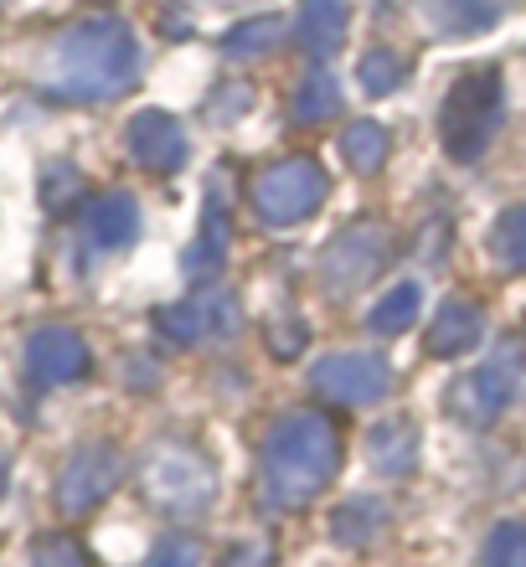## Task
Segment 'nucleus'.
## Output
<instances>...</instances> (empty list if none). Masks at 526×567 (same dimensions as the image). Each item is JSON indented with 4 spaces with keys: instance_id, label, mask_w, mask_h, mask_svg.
Here are the masks:
<instances>
[{
    "instance_id": "obj_1",
    "label": "nucleus",
    "mask_w": 526,
    "mask_h": 567,
    "mask_svg": "<svg viewBox=\"0 0 526 567\" xmlns=\"http://www.w3.org/2000/svg\"><path fill=\"white\" fill-rule=\"evenodd\" d=\"M331 464H336V439H331V429L320 419H310V413L289 419L285 429H279V439L269 444L274 485H279V495H295V501L316 491Z\"/></svg>"
},
{
    "instance_id": "obj_2",
    "label": "nucleus",
    "mask_w": 526,
    "mask_h": 567,
    "mask_svg": "<svg viewBox=\"0 0 526 567\" xmlns=\"http://www.w3.org/2000/svg\"><path fill=\"white\" fill-rule=\"evenodd\" d=\"M130 68H135V47L124 31H78L68 42V78H73V93H114L120 83H130Z\"/></svg>"
},
{
    "instance_id": "obj_3",
    "label": "nucleus",
    "mask_w": 526,
    "mask_h": 567,
    "mask_svg": "<svg viewBox=\"0 0 526 567\" xmlns=\"http://www.w3.org/2000/svg\"><path fill=\"white\" fill-rule=\"evenodd\" d=\"M496 109H501V83L496 73H470L454 83L450 104H444V140H450L454 155H475L496 124Z\"/></svg>"
},
{
    "instance_id": "obj_4",
    "label": "nucleus",
    "mask_w": 526,
    "mask_h": 567,
    "mask_svg": "<svg viewBox=\"0 0 526 567\" xmlns=\"http://www.w3.org/2000/svg\"><path fill=\"white\" fill-rule=\"evenodd\" d=\"M254 202H258V212H264L269 223H300V217H310L316 202H320V171L310 161L274 165V171L258 176Z\"/></svg>"
},
{
    "instance_id": "obj_5",
    "label": "nucleus",
    "mask_w": 526,
    "mask_h": 567,
    "mask_svg": "<svg viewBox=\"0 0 526 567\" xmlns=\"http://www.w3.org/2000/svg\"><path fill=\"white\" fill-rule=\"evenodd\" d=\"M151 485H155V495H161V501L186 506V501H202V495H207L212 475L196 460H186V454H161V460L151 464Z\"/></svg>"
},
{
    "instance_id": "obj_6",
    "label": "nucleus",
    "mask_w": 526,
    "mask_h": 567,
    "mask_svg": "<svg viewBox=\"0 0 526 567\" xmlns=\"http://www.w3.org/2000/svg\"><path fill=\"white\" fill-rule=\"evenodd\" d=\"M316 382L326 392H336V398H377V392H388V372H382L377 361H361V357L326 361V372H320Z\"/></svg>"
},
{
    "instance_id": "obj_7",
    "label": "nucleus",
    "mask_w": 526,
    "mask_h": 567,
    "mask_svg": "<svg viewBox=\"0 0 526 567\" xmlns=\"http://www.w3.org/2000/svg\"><path fill=\"white\" fill-rule=\"evenodd\" d=\"M83 361H89V351H83L78 336H68V330H42V336L31 341V367H37L42 382H62V377H73Z\"/></svg>"
},
{
    "instance_id": "obj_8",
    "label": "nucleus",
    "mask_w": 526,
    "mask_h": 567,
    "mask_svg": "<svg viewBox=\"0 0 526 567\" xmlns=\"http://www.w3.org/2000/svg\"><path fill=\"white\" fill-rule=\"evenodd\" d=\"M130 150H135L145 165H176L186 140H181V130L166 114H140L135 130H130Z\"/></svg>"
},
{
    "instance_id": "obj_9",
    "label": "nucleus",
    "mask_w": 526,
    "mask_h": 567,
    "mask_svg": "<svg viewBox=\"0 0 526 567\" xmlns=\"http://www.w3.org/2000/svg\"><path fill=\"white\" fill-rule=\"evenodd\" d=\"M506 11V0H429V16H434L439 31H481L491 27L496 16Z\"/></svg>"
},
{
    "instance_id": "obj_10",
    "label": "nucleus",
    "mask_w": 526,
    "mask_h": 567,
    "mask_svg": "<svg viewBox=\"0 0 526 567\" xmlns=\"http://www.w3.org/2000/svg\"><path fill=\"white\" fill-rule=\"evenodd\" d=\"M475 336H481V310L475 305H450V310L439 315L434 336H429V351H439V357H460L465 346H475Z\"/></svg>"
},
{
    "instance_id": "obj_11",
    "label": "nucleus",
    "mask_w": 526,
    "mask_h": 567,
    "mask_svg": "<svg viewBox=\"0 0 526 567\" xmlns=\"http://www.w3.org/2000/svg\"><path fill=\"white\" fill-rule=\"evenodd\" d=\"M89 233L99 248H120V243L135 233V207H130V196H104V202L89 212Z\"/></svg>"
},
{
    "instance_id": "obj_12",
    "label": "nucleus",
    "mask_w": 526,
    "mask_h": 567,
    "mask_svg": "<svg viewBox=\"0 0 526 567\" xmlns=\"http://www.w3.org/2000/svg\"><path fill=\"white\" fill-rule=\"evenodd\" d=\"M341 27H347V6L341 0H310L300 16V37L310 47H336L341 42Z\"/></svg>"
},
{
    "instance_id": "obj_13",
    "label": "nucleus",
    "mask_w": 526,
    "mask_h": 567,
    "mask_svg": "<svg viewBox=\"0 0 526 567\" xmlns=\"http://www.w3.org/2000/svg\"><path fill=\"white\" fill-rule=\"evenodd\" d=\"M413 310H419V284H398V289L372 310V326L377 330H403L408 320H413Z\"/></svg>"
},
{
    "instance_id": "obj_14",
    "label": "nucleus",
    "mask_w": 526,
    "mask_h": 567,
    "mask_svg": "<svg viewBox=\"0 0 526 567\" xmlns=\"http://www.w3.org/2000/svg\"><path fill=\"white\" fill-rule=\"evenodd\" d=\"M347 155L361 165V171H372V165H382V155H388V135H382L377 124H351L347 130Z\"/></svg>"
},
{
    "instance_id": "obj_15",
    "label": "nucleus",
    "mask_w": 526,
    "mask_h": 567,
    "mask_svg": "<svg viewBox=\"0 0 526 567\" xmlns=\"http://www.w3.org/2000/svg\"><path fill=\"white\" fill-rule=\"evenodd\" d=\"M398 78H403V58L388 52V47H377L372 58L361 62V83H367L372 93H392L398 89Z\"/></svg>"
},
{
    "instance_id": "obj_16",
    "label": "nucleus",
    "mask_w": 526,
    "mask_h": 567,
    "mask_svg": "<svg viewBox=\"0 0 526 567\" xmlns=\"http://www.w3.org/2000/svg\"><path fill=\"white\" fill-rule=\"evenodd\" d=\"M295 109H300V120H326V114L336 109V83L316 73L300 93H295Z\"/></svg>"
},
{
    "instance_id": "obj_17",
    "label": "nucleus",
    "mask_w": 526,
    "mask_h": 567,
    "mask_svg": "<svg viewBox=\"0 0 526 567\" xmlns=\"http://www.w3.org/2000/svg\"><path fill=\"white\" fill-rule=\"evenodd\" d=\"M496 248H501V258H506V264H526V207H516V212H506V217H501Z\"/></svg>"
},
{
    "instance_id": "obj_18",
    "label": "nucleus",
    "mask_w": 526,
    "mask_h": 567,
    "mask_svg": "<svg viewBox=\"0 0 526 567\" xmlns=\"http://www.w3.org/2000/svg\"><path fill=\"white\" fill-rule=\"evenodd\" d=\"M491 567H526V532L522 526H506V532L491 542Z\"/></svg>"
}]
</instances>
